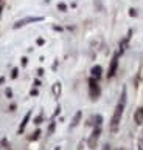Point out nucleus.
<instances>
[{"label": "nucleus", "instance_id": "12", "mask_svg": "<svg viewBox=\"0 0 143 150\" xmlns=\"http://www.w3.org/2000/svg\"><path fill=\"white\" fill-rule=\"evenodd\" d=\"M54 150H59V147H56V149H54Z\"/></svg>", "mask_w": 143, "mask_h": 150}, {"label": "nucleus", "instance_id": "3", "mask_svg": "<svg viewBox=\"0 0 143 150\" xmlns=\"http://www.w3.org/2000/svg\"><path fill=\"white\" fill-rule=\"evenodd\" d=\"M89 93L92 99H98V96H100V85H98L97 79H93V77L89 81Z\"/></svg>", "mask_w": 143, "mask_h": 150}, {"label": "nucleus", "instance_id": "5", "mask_svg": "<svg viewBox=\"0 0 143 150\" xmlns=\"http://www.w3.org/2000/svg\"><path fill=\"white\" fill-rule=\"evenodd\" d=\"M134 118H135V122H137V124H142V122H143V107H140L139 110H137V112H135V116H134Z\"/></svg>", "mask_w": 143, "mask_h": 150}, {"label": "nucleus", "instance_id": "1", "mask_svg": "<svg viewBox=\"0 0 143 150\" xmlns=\"http://www.w3.org/2000/svg\"><path fill=\"white\" fill-rule=\"evenodd\" d=\"M124 107H126V88H123L122 94H120L117 107H115L114 115L111 118V132L112 133L118 132V129H120V122H122V116H123V112H124Z\"/></svg>", "mask_w": 143, "mask_h": 150}, {"label": "nucleus", "instance_id": "6", "mask_svg": "<svg viewBox=\"0 0 143 150\" xmlns=\"http://www.w3.org/2000/svg\"><path fill=\"white\" fill-rule=\"evenodd\" d=\"M92 77H93V79L101 77V67H93V68H92Z\"/></svg>", "mask_w": 143, "mask_h": 150}, {"label": "nucleus", "instance_id": "7", "mask_svg": "<svg viewBox=\"0 0 143 150\" xmlns=\"http://www.w3.org/2000/svg\"><path fill=\"white\" fill-rule=\"evenodd\" d=\"M30 116H31V113H26V116L24 118V121H22V124H20V129H19V132L22 133L24 132V129H25V125L28 124V119H30Z\"/></svg>", "mask_w": 143, "mask_h": 150}, {"label": "nucleus", "instance_id": "4", "mask_svg": "<svg viewBox=\"0 0 143 150\" xmlns=\"http://www.w3.org/2000/svg\"><path fill=\"white\" fill-rule=\"evenodd\" d=\"M117 67H118V54H115L114 59H112V62H111V67H109V73H107L109 77H112V76L115 74V71H117Z\"/></svg>", "mask_w": 143, "mask_h": 150}, {"label": "nucleus", "instance_id": "2", "mask_svg": "<svg viewBox=\"0 0 143 150\" xmlns=\"http://www.w3.org/2000/svg\"><path fill=\"white\" fill-rule=\"evenodd\" d=\"M97 122H95V129L92 132V136L89 138V149H95L97 147V142L100 139V135H101V116H97Z\"/></svg>", "mask_w": 143, "mask_h": 150}, {"label": "nucleus", "instance_id": "10", "mask_svg": "<svg viewBox=\"0 0 143 150\" xmlns=\"http://www.w3.org/2000/svg\"><path fill=\"white\" fill-rule=\"evenodd\" d=\"M59 90H61V85L56 84V85H54V88H53V91H54V94H56V96H59Z\"/></svg>", "mask_w": 143, "mask_h": 150}, {"label": "nucleus", "instance_id": "11", "mask_svg": "<svg viewBox=\"0 0 143 150\" xmlns=\"http://www.w3.org/2000/svg\"><path fill=\"white\" fill-rule=\"evenodd\" d=\"M103 150H111V146H109V144H106V146L103 147Z\"/></svg>", "mask_w": 143, "mask_h": 150}, {"label": "nucleus", "instance_id": "9", "mask_svg": "<svg viewBox=\"0 0 143 150\" xmlns=\"http://www.w3.org/2000/svg\"><path fill=\"white\" fill-rule=\"evenodd\" d=\"M139 150H143V132H142V135L139 138Z\"/></svg>", "mask_w": 143, "mask_h": 150}, {"label": "nucleus", "instance_id": "8", "mask_svg": "<svg viewBox=\"0 0 143 150\" xmlns=\"http://www.w3.org/2000/svg\"><path fill=\"white\" fill-rule=\"evenodd\" d=\"M81 119V112H78V113H76V116H75V118H73V121H72V127H76V125H78V121Z\"/></svg>", "mask_w": 143, "mask_h": 150}]
</instances>
